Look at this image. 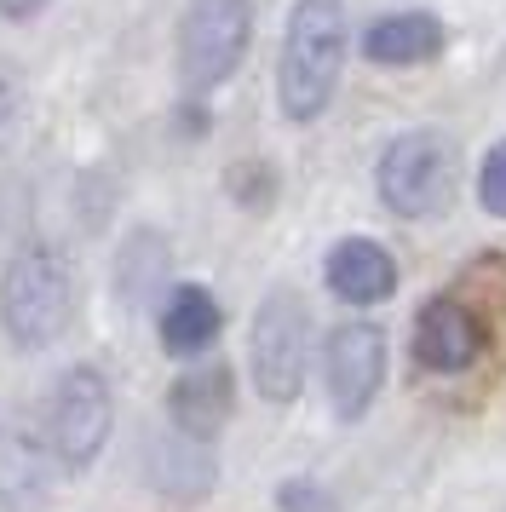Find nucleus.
I'll return each instance as SVG.
<instances>
[{
	"instance_id": "18",
	"label": "nucleus",
	"mask_w": 506,
	"mask_h": 512,
	"mask_svg": "<svg viewBox=\"0 0 506 512\" xmlns=\"http://www.w3.org/2000/svg\"><path fill=\"white\" fill-rule=\"evenodd\" d=\"M276 507H282V512H334V501H328V489L294 478V484L276 489Z\"/></svg>"
},
{
	"instance_id": "17",
	"label": "nucleus",
	"mask_w": 506,
	"mask_h": 512,
	"mask_svg": "<svg viewBox=\"0 0 506 512\" xmlns=\"http://www.w3.org/2000/svg\"><path fill=\"white\" fill-rule=\"evenodd\" d=\"M18 116H23V75L12 64H0V156L18 133Z\"/></svg>"
},
{
	"instance_id": "19",
	"label": "nucleus",
	"mask_w": 506,
	"mask_h": 512,
	"mask_svg": "<svg viewBox=\"0 0 506 512\" xmlns=\"http://www.w3.org/2000/svg\"><path fill=\"white\" fill-rule=\"evenodd\" d=\"M46 6H52V0H0V18H6V24H29V18H41Z\"/></svg>"
},
{
	"instance_id": "6",
	"label": "nucleus",
	"mask_w": 506,
	"mask_h": 512,
	"mask_svg": "<svg viewBox=\"0 0 506 512\" xmlns=\"http://www.w3.org/2000/svg\"><path fill=\"white\" fill-rule=\"evenodd\" d=\"M110 420H115V397H110L104 369L75 363L58 380L52 409H46V443H52L58 472H87L104 455V443H110Z\"/></svg>"
},
{
	"instance_id": "3",
	"label": "nucleus",
	"mask_w": 506,
	"mask_h": 512,
	"mask_svg": "<svg viewBox=\"0 0 506 512\" xmlns=\"http://www.w3.org/2000/svg\"><path fill=\"white\" fill-rule=\"evenodd\" d=\"M253 41V0H190L179 18V87L190 98L225 87Z\"/></svg>"
},
{
	"instance_id": "10",
	"label": "nucleus",
	"mask_w": 506,
	"mask_h": 512,
	"mask_svg": "<svg viewBox=\"0 0 506 512\" xmlns=\"http://www.w3.org/2000/svg\"><path fill=\"white\" fill-rule=\"evenodd\" d=\"M236 409V374L225 363H202V369H184L173 386H167V420L179 438H219V426Z\"/></svg>"
},
{
	"instance_id": "2",
	"label": "nucleus",
	"mask_w": 506,
	"mask_h": 512,
	"mask_svg": "<svg viewBox=\"0 0 506 512\" xmlns=\"http://www.w3.org/2000/svg\"><path fill=\"white\" fill-rule=\"evenodd\" d=\"M69 317H75V277L69 259L46 242H29L6 259L0 271V328L18 351H46L64 340Z\"/></svg>"
},
{
	"instance_id": "14",
	"label": "nucleus",
	"mask_w": 506,
	"mask_h": 512,
	"mask_svg": "<svg viewBox=\"0 0 506 512\" xmlns=\"http://www.w3.org/2000/svg\"><path fill=\"white\" fill-rule=\"evenodd\" d=\"M115 277H121V300H133V305L150 300V294H156V282L167 277V248H161V236L156 231H133V236H127Z\"/></svg>"
},
{
	"instance_id": "13",
	"label": "nucleus",
	"mask_w": 506,
	"mask_h": 512,
	"mask_svg": "<svg viewBox=\"0 0 506 512\" xmlns=\"http://www.w3.org/2000/svg\"><path fill=\"white\" fill-rule=\"evenodd\" d=\"M219 300L207 294L202 282H179L167 305H161V351H173V357H196L219 340Z\"/></svg>"
},
{
	"instance_id": "12",
	"label": "nucleus",
	"mask_w": 506,
	"mask_h": 512,
	"mask_svg": "<svg viewBox=\"0 0 506 512\" xmlns=\"http://www.w3.org/2000/svg\"><path fill=\"white\" fill-rule=\"evenodd\" d=\"M443 41L449 35L432 12H391V18H374L363 29V58L386 64V70H409V64H432Z\"/></svg>"
},
{
	"instance_id": "1",
	"label": "nucleus",
	"mask_w": 506,
	"mask_h": 512,
	"mask_svg": "<svg viewBox=\"0 0 506 512\" xmlns=\"http://www.w3.org/2000/svg\"><path fill=\"white\" fill-rule=\"evenodd\" d=\"M345 6L340 0H299L288 12V35H282V58H276V104L288 121H317L334 93H340L345 70Z\"/></svg>"
},
{
	"instance_id": "9",
	"label": "nucleus",
	"mask_w": 506,
	"mask_h": 512,
	"mask_svg": "<svg viewBox=\"0 0 506 512\" xmlns=\"http://www.w3.org/2000/svg\"><path fill=\"white\" fill-rule=\"evenodd\" d=\"M58 484L52 443L35 438L23 420H0V512H46Z\"/></svg>"
},
{
	"instance_id": "11",
	"label": "nucleus",
	"mask_w": 506,
	"mask_h": 512,
	"mask_svg": "<svg viewBox=\"0 0 506 512\" xmlns=\"http://www.w3.org/2000/svg\"><path fill=\"white\" fill-rule=\"evenodd\" d=\"M322 277H328V288L345 305H380L397 294V259L380 242H368V236H345L340 248L328 254Z\"/></svg>"
},
{
	"instance_id": "15",
	"label": "nucleus",
	"mask_w": 506,
	"mask_h": 512,
	"mask_svg": "<svg viewBox=\"0 0 506 512\" xmlns=\"http://www.w3.org/2000/svg\"><path fill=\"white\" fill-rule=\"evenodd\" d=\"M478 202H483L489 213H495V219H506V139L495 144L489 156H483V173H478Z\"/></svg>"
},
{
	"instance_id": "5",
	"label": "nucleus",
	"mask_w": 506,
	"mask_h": 512,
	"mask_svg": "<svg viewBox=\"0 0 506 512\" xmlns=\"http://www.w3.org/2000/svg\"><path fill=\"white\" fill-rule=\"evenodd\" d=\"M305 357H311V311L294 288H271L253 311L248 334V369L265 403H294L305 386Z\"/></svg>"
},
{
	"instance_id": "8",
	"label": "nucleus",
	"mask_w": 506,
	"mask_h": 512,
	"mask_svg": "<svg viewBox=\"0 0 506 512\" xmlns=\"http://www.w3.org/2000/svg\"><path fill=\"white\" fill-rule=\"evenodd\" d=\"M483 340H489L483 317L466 300H449V294H437V300L414 317V363L432 369V374L472 369L483 357Z\"/></svg>"
},
{
	"instance_id": "16",
	"label": "nucleus",
	"mask_w": 506,
	"mask_h": 512,
	"mask_svg": "<svg viewBox=\"0 0 506 512\" xmlns=\"http://www.w3.org/2000/svg\"><path fill=\"white\" fill-rule=\"evenodd\" d=\"M271 167H259V162H248V167H230V196L242 202V208H271Z\"/></svg>"
},
{
	"instance_id": "7",
	"label": "nucleus",
	"mask_w": 506,
	"mask_h": 512,
	"mask_svg": "<svg viewBox=\"0 0 506 512\" xmlns=\"http://www.w3.org/2000/svg\"><path fill=\"white\" fill-rule=\"evenodd\" d=\"M322 380H328V403L340 420H363L380 380H386V334L374 323H340L328 328L322 346Z\"/></svg>"
},
{
	"instance_id": "4",
	"label": "nucleus",
	"mask_w": 506,
	"mask_h": 512,
	"mask_svg": "<svg viewBox=\"0 0 506 512\" xmlns=\"http://www.w3.org/2000/svg\"><path fill=\"white\" fill-rule=\"evenodd\" d=\"M374 185L397 219H432L455 202V144L432 127L397 133L374 167Z\"/></svg>"
}]
</instances>
